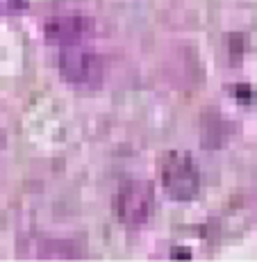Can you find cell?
<instances>
[{
	"mask_svg": "<svg viewBox=\"0 0 257 262\" xmlns=\"http://www.w3.org/2000/svg\"><path fill=\"white\" fill-rule=\"evenodd\" d=\"M57 69L64 82L73 84V87L91 89L103 82L105 64L96 50L84 48L82 43H73V46H62L57 57Z\"/></svg>",
	"mask_w": 257,
	"mask_h": 262,
	"instance_id": "1",
	"label": "cell"
},
{
	"mask_svg": "<svg viewBox=\"0 0 257 262\" xmlns=\"http://www.w3.org/2000/svg\"><path fill=\"white\" fill-rule=\"evenodd\" d=\"M162 187L164 194L173 201H191L200 191V171L196 162L184 153H169L162 162Z\"/></svg>",
	"mask_w": 257,
	"mask_h": 262,
	"instance_id": "2",
	"label": "cell"
},
{
	"mask_svg": "<svg viewBox=\"0 0 257 262\" xmlns=\"http://www.w3.org/2000/svg\"><path fill=\"white\" fill-rule=\"evenodd\" d=\"M155 189L146 180H128L116 194V216L128 228H139L153 216Z\"/></svg>",
	"mask_w": 257,
	"mask_h": 262,
	"instance_id": "3",
	"label": "cell"
},
{
	"mask_svg": "<svg viewBox=\"0 0 257 262\" xmlns=\"http://www.w3.org/2000/svg\"><path fill=\"white\" fill-rule=\"evenodd\" d=\"M96 34V21L87 14H59L43 25V37L57 46L84 43Z\"/></svg>",
	"mask_w": 257,
	"mask_h": 262,
	"instance_id": "4",
	"label": "cell"
},
{
	"mask_svg": "<svg viewBox=\"0 0 257 262\" xmlns=\"http://www.w3.org/2000/svg\"><path fill=\"white\" fill-rule=\"evenodd\" d=\"M80 251L75 246H71L68 242H46L41 251H39V258L43 260H71L78 258Z\"/></svg>",
	"mask_w": 257,
	"mask_h": 262,
	"instance_id": "5",
	"label": "cell"
},
{
	"mask_svg": "<svg viewBox=\"0 0 257 262\" xmlns=\"http://www.w3.org/2000/svg\"><path fill=\"white\" fill-rule=\"evenodd\" d=\"M5 144H7V139H5V130L0 128V155H3V150H5Z\"/></svg>",
	"mask_w": 257,
	"mask_h": 262,
	"instance_id": "6",
	"label": "cell"
}]
</instances>
